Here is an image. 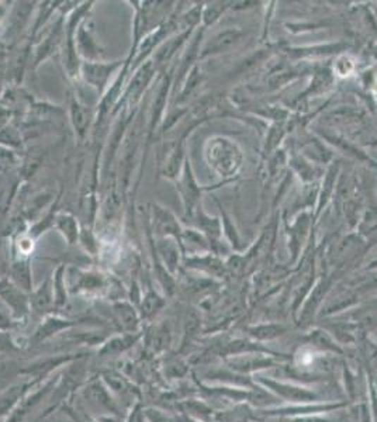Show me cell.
Here are the masks:
<instances>
[{
	"label": "cell",
	"mask_w": 377,
	"mask_h": 422,
	"mask_svg": "<svg viewBox=\"0 0 377 422\" xmlns=\"http://www.w3.org/2000/svg\"><path fill=\"white\" fill-rule=\"evenodd\" d=\"M204 159L210 169L222 177V182L231 183L242 168L244 153L235 141L215 136L205 141Z\"/></svg>",
	"instance_id": "cell-1"
},
{
	"label": "cell",
	"mask_w": 377,
	"mask_h": 422,
	"mask_svg": "<svg viewBox=\"0 0 377 422\" xmlns=\"http://www.w3.org/2000/svg\"><path fill=\"white\" fill-rule=\"evenodd\" d=\"M160 74H161V71L155 66V64L151 59H148L147 62L140 65L137 69H134L128 76L123 96L119 102V106H117L113 117H116L119 115V112L123 109H127L131 113H137L144 95L148 92L150 86L155 83Z\"/></svg>",
	"instance_id": "cell-2"
},
{
	"label": "cell",
	"mask_w": 377,
	"mask_h": 422,
	"mask_svg": "<svg viewBox=\"0 0 377 422\" xmlns=\"http://www.w3.org/2000/svg\"><path fill=\"white\" fill-rule=\"evenodd\" d=\"M65 35V11L64 6L55 16V18L38 34L31 48L32 68L37 69L47 59L61 52Z\"/></svg>",
	"instance_id": "cell-3"
},
{
	"label": "cell",
	"mask_w": 377,
	"mask_h": 422,
	"mask_svg": "<svg viewBox=\"0 0 377 422\" xmlns=\"http://www.w3.org/2000/svg\"><path fill=\"white\" fill-rule=\"evenodd\" d=\"M127 57L124 59L116 61H92L82 62L79 71V82L90 88L97 95V102L110 88L113 81L117 78L123 66L126 65Z\"/></svg>",
	"instance_id": "cell-4"
},
{
	"label": "cell",
	"mask_w": 377,
	"mask_h": 422,
	"mask_svg": "<svg viewBox=\"0 0 377 422\" xmlns=\"http://www.w3.org/2000/svg\"><path fill=\"white\" fill-rule=\"evenodd\" d=\"M175 68H176V64H174L169 69L162 71L158 79L155 81L157 86L154 89V98L151 100L148 124H147V141H152V139L157 136L165 116L168 115L167 107H168L169 96L172 95V89H174Z\"/></svg>",
	"instance_id": "cell-5"
},
{
	"label": "cell",
	"mask_w": 377,
	"mask_h": 422,
	"mask_svg": "<svg viewBox=\"0 0 377 422\" xmlns=\"http://www.w3.org/2000/svg\"><path fill=\"white\" fill-rule=\"evenodd\" d=\"M145 220L154 238H175L178 242L181 241L185 225L168 207L160 203H151Z\"/></svg>",
	"instance_id": "cell-6"
},
{
	"label": "cell",
	"mask_w": 377,
	"mask_h": 422,
	"mask_svg": "<svg viewBox=\"0 0 377 422\" xmlns=\"http://www.w3.org/2000/svg\"><path fill=\"white\" fill-rule=\"evenodd\" d=\"M66 284L71 295L102 294L110 288V279L102 272L80 268H66Z\"/></svg>",
	"instance_id": "cell-7"
},
{
	"label": "cell",
	"mask_w": 377,
	"mask_h": 422,
	"mask_svg": "<svg viewBox=\"0 0 377 422\" xmlns=\"http://www.w3.org/2000/svg\"><path fill=\"white\" fill-rule=\"evenodd\" d=\"M175 184H176V192H178V194L181 197L184 214H185L186 218H191L193 217L196 209L201 204L203 194L207 190L214 189V187L201 186L197 182L196 175L193 172V166H191L190 158L186 159L179 177L175 180Z\"/></svg>",
	"instance_id": "cell-8"
},
{
	"label": "cell",
	"mask_w": 377,
	"mask_h": 422,
	"mask_svg": "<svg viewBox=\"0 0 377 422\" xmlns=\"http://www.w3.org/2000/svg\"><path fill=\"white\" fill-rule=\"evenodd\" d=\"M68 117L73 130L75 139L79 143H83L93 131L96 120V107L86 105L78 93H68Z\"/></svg>",
	"instance_id": "cell-9"
},
{
	"label": "cell",
	"mask_w": 377,
	"mask_h": 422,
	"mask_svg": "<svg viewBox=\"0 0 377 422\" xmlns=\"http://www.w3.org/2000/svg\"><path fill=\"white\" fill-rule=\"evenodd\" d=\"M75 44L76 51L82 62H92V61H103L104 48L99 42L95 34V24L90 17L85 18L75 34Z\"/></svg>",
	"instance_id": "cell-10"
},
{
	"label": "cell",
	"mask_w": 377,
	"mask_h": 422,
	"mask_svg": "<svg viewBox=\"0 0 377 422\" xmlns=\"http://www.w3.org/2000/svg\"><path fill=\"white\" fill-rule=\"evenodd\" d=\"M245 35H246L245 31L238 27H228L225 30L215 33L213 37H210L201 44L200 61L210 57H217V55L229 52L245 38Z\"/></svg>",
	"instance_id": "cell-11"
},
{
	"label": "cell",
	"mask_w": 377,
	"mask_h": 422,
	"mask_svg": "<svg viewBox=\"0 0 377 422\" xmlns=\"http://www.w3.org/2000/svg\"><path fill=\"white\" fill-rule=\"evenodd\" d=\"M191 129L188 130L179 140L171 143L168 151L164 152L162 160L160 163V175L162 177L172 182H175L179 177L184 169V165L188 158V151H186V137L190 134Z\"/></svg>",
	"instance_id": "cell-12"
},
{
	"label": "cell",
	"mask_w": 377,
	"mask_h": 422,
	"mask_svg": "<svg viewBox=\"0 0 377 422\" xmlns=\"http://www.w3.org/2000/svg\"><path fill=\"white\" fill-rule=\"evenodd\" d=\"M0 300L10 308L14 320H24L30 314V295L8 278H0Z\"/></svg>",
	"instance_id": "cell-13"
},
{
	"label": "cell",
	"mask_w": 377,
	"mask_h": 422,
	"mask_svg": "<svg viewBox=\"0 0 377 422\" xmlns=\"http://www.w3.org/2000/svg\"><path fill=\"white\" fill-rule=\"evenodd\" d=\"M112 312L114 322L120 327V329L124 331V334H137L141 317L138 312V308L131 303L126 300H117L112 304Z\"/></svg>",
	"instance_id": "cell-14"
},
{
	"label": "cell",
	"mask_w": 377,
	"mask_h": 422,
	"mask_svg": "<svg viewBox=\"0 0 377 422\" xmlns=\"http://www.w3.org/2000/svg\"><path fill=\"white\" fill-rule=\"evenodd\" d=\"M30 312L38 317H47L55 310L52 279L42 281L41 286L34 288L30 294Z\"/></svg>",
	"instance_id": "cell-15"
},
{
	"label": "cell",
	"mask_w": 377,
	"mask_h": 422,
	"mask_svg": "<svg viewBox=\"0 0 377 422\" xmlns=\"http://www.w3.org/2000/svg\"><path fill=\"white\" fill-rule=\"evenodd\" d=\"M52 227L62 235L68 245L72 247L79 242L82 224L75 214L69 211H56Z\"/></svg>",
	"instance_id": "cell-16"
},
{
	"label": "cell",
	"mask_w": 377,
	"mask_h": 422,
	"mask_svg": "<svg viewBox=\"0 0 377 422\" xmlns=\"http://www.w3.org/2000/svg\"><path fill=\"white\" fill-rule=\"evenodd\" d=\"M14 281L20 288L25 293H31L34 290L32 286V274H31V259L27 258H11L10 262V275L7 276Z\"/></svg>",
	"instance_id": "cell-17"
},
{
	"label": "cell",
	"mask_w": 377,
	"mask_h": 422,
	"mask_svg": "<svg viewBox=\"0 0 377 422\" xmlns=\"http://www.w3.org/2000/svg\"><path fill=\"white\" fill-rule=\"evenodd\" d=\"M165 297L161 295L157 290H154L151 286H148L147 291L143 294L141 301L138 304V312L141 317V321H151L154 317L164 308L165 305Z\"/></svg>",
	"instance_id": "cell-18"
},
{
	"label": "cell",
	"mask_w": 377,
	"mask_h": 422,
	"mask_svg": "<svg viewBox=\"0 0 377 422\" xmlns=\"http://www.w3.org/2000/svg\"><path fill=\"white\" fill-rule=\"evenodd\" d=\"M75 322H72L71 320H66V318H62L56 314H49L44 318L42 324L40 325V328L35 331L32 339L35 342H41L49 336H52L54 334L59 332V331H64V329H68L71 327H73Z\"/></svg>",
	"instance_id": "cell-19"
},
{
	"label": "cell",
	"mask_w": 377,
	"mask_h": 422,
	"mask_svg": "<svg viewBox=\"0 0 377 422\" xmlns=\"http://www.w3.org/2000/svg\"><path fill=\"white\" fill-rule=\"evenodd\" d=\"M52 290H54V300H55V310H61L69 301V291L66 284V266L59 265L54 275H52Z\"/></svg>",
	"instance_id": "cell-20"
},
{
	"label": "cell",
	"mask_w": 377,
	"mask_h": 422,
	"mask_svg": "<svg viewBox=\"0 0 377 422\" xmlns=\"http://www.w3.org/2000/svg\"><path fill=\"white\" fill-rule=\"evenodd\" d=\"M86 254H89L92 258L99 257L100 251V238L97 233L95 231L93 225H82L79 242H78Z\"/></svg>",
	"instance_id": "cell-21"
},
{
	"label": "cell",
	"mask_w": 377,
	"mask_h": 422,
	"mask_svg": "<svg viewBox=\"0 0 377 422\" xmlns=\"http://www.w3.org/2000/svg\"><path fill=\"white\" fill-rule=\"evenodd\" d=\"M140 336H141L140 334H124L123 336L112 338L100 349V353L102 355H106V353H120V352L126 351L127 348H130L131 345H134V342H137L140 339Z\"/></svg>",
	"instance_id": "cell-22"
},
{
	"label": "cell",
	"mask_w": 377,
	"mask_h": 422,
	"mask_svg": "<svg viewBox=\"0 0 377 422\" xmlns=\"http://www.w3.org/2000/svg\"><path fill=\"white\" fill-rule=\"evenodd\" d=\"M290 166L293 168V170L307 183V182H314L316 176L318 173V169L316 165H313V162L307 158L303 156H294L290 160Z\"/></svg>",
	"instance_id": "cell-23"
},
{
	"label": "cell",
	"mask_w": 377,
	"mask_h": 422,
	"mask_svg": "<svg viewBox=\"0 0 377 422\" xmlns=\"http://www.w3.org/2000/svg\"><path fill=\"white\" fill-rule=\"evenodd\" d=\"M338 173H340V169L335 165H333L328 169V172L325 175L324 184H323V193L318 197V213L327 206L328 200L333 197V193H334V189H335V184H337Z\"/></svg>",
	"instance_id": "cell-24"
},
{
	"label": "cell",
	"mask_w": 377,
	"mask_h": 422,
	"mask_svg": "<svg viewBox=\"0 0 377 422\" xmlns=\"http://www.w3.org/2000/svg\"><path fill=\"white\" fill-rule=\"evenodd\" d=\"M51 197L52 196L48 194V193H40V194L32 196V199L30 200L28 206L24 209V213H23L24 218L27 221H31V224L35 223V218L41 214V211L44 210V207H47L48 203L51 201Z\"/></svg>",
	"instance_id": "cell-25"
},
{
	"label": "cell",
	"mask_w": 377,
	"mask_h": 422,
	"mask_svg": "<svg viewBox=\"0 0 377 422\" xmlns=\"http://www.w3.org/2000/svg\"><path fill=\"white\" fill-rule=\"evenodd\" d=\"M0 143L14 151H18L20 148H23V137L18 127L11 123L3 126L0 129Z\"/></svg>",
	"instance_id": "cell-26"
},
{
	"label": "cell",
	"mask_w": 377,
	"mask_h": 422,
	"mask_svg": "<svg viewBox=\"0 0 377 422\" xmlns=\"http://www.w3.org/2000/svg\"><path fill=\"white\" fill-rule=\"evenodd\" d=\"M227 7H228L227 3H222V1L204 4L203 16H201V27L205 30L207 27L213 25L221 17V14L227 10Z\"/></svg>",
	"instance_id": "cell-27"
},
{
	"label": "cell",
	"mask_w": 377,
	"mask_h": 422,
	"mask_svg": "<svg viewBox=\"0 0 377 422\" xmlns=\"http://www.w3.org/2000/svg\"><path fill=\"white\" fill-rule=\"evenodd\" d=\"M18 163V153L14 149H10L0 143V172L10 169Z\"/></svg>",
	"instance_id": "cell-28"
},
{
	"label": "cell",
	"mask_w": 377,
	"mask_h": 422,
	"mask_svg": "<svg viewBox=\"0 0 377 422\" xmlns=\"http://www.w3.org/2000/svg\"><path fill=\"white\" fill-rule=\"evenodd\" d=\"M352 71H354V64H352V61H351L348 57H341V58L337 59V62H335V65H334V72H335V75L345 78V76H348Z\"/></svg>",
	"instance_id": "cell-29"
},
{
	"label": "cell",
	"mask_w": 377,
	"mask_h": 422,
	"mask_svg": "<svg viewBox=\"0 0 377 422\" xmlns=\"http://www.w3.org/2000/svg\"><path fill=\"white\" fill-rule=\"evenodd\" d=\"M11 3L7 1H0V28L3 25V23L8 18V14L11 11Z\"/></svg>",
	"instance_id": "cell-30"
},
{
	"label": "cell",
	"mask_w": 377,
	"mask_h": 422,
	"mask_svg": "<svg viewBox=\"0 0 377 422\" xmlns=\"http://www.w3.org/2000/svg\"><path fill=\"white\" fill-rule=\"evenodd\" d=\"M144 411L141 410V407L137 404L136 407H134V410L131 411V414H130V418H128V421L127 422H144Z\"/></svg>",
	"instance_id": "cell-31"
}]
</instances>
